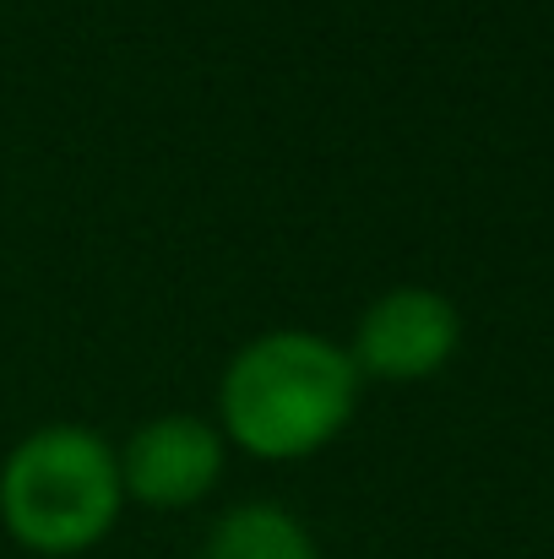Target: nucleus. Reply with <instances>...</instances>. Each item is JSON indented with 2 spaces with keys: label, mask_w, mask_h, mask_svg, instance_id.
<instances>
[{
  "label": "nucleus",
  "mask_w": 554,
  "mask_h": 559,
  "mask_svg": "<svg viewBox=\"0 0 554 559\" xmlns=\"http://www.w3.org/2000/svg\"><path fill=\"white\" fill-rule=\"evenodd\" d=\"M359 402L354 359L316 332H267L245 343L217 385L223 429L261 462H294L343 435Z\"/></svg>",
  "instance_id": "obj_1"
},
{
  "label": "nucleus",
  "mask_w": 554,
  "mask_h": 559,
  "mask_svg": "<svg viewBox=\"0 0 554 559\" xmlns=\"http://www.w3.org/2000/svg\"><path fill=\"white\" fill-rule=\"evenodd\" d=\"M126 506L120 456L82 424H49L27 435L0 467V522L33 555L93 549Z\"/></svg>",
  "instance_id": "obj_2"
},
{
  "label": "nucleus",
  "mask_w": 554,
  "mask_h": 559,
  "mask_svg": "<svg viewBox=\"0 0 554 559\" xmlns=\"http://www.w3.org/2000/svg\"><path fill=\"white\" fill-rule=\"evenodd\" d=\"M462 343V316L435 288H391L359 316L354 370L375 380H424L446 370Z\"/></svg>",
  "instance_id": "obj_3"
},
{
  "label": "nucleus",
  "mask_w": 554,
  "mask_h": 559,
  "mask_svg": "<svg viewBox=\"0 0 554 559\" xmlns=\"http://www.w3.org/2000/svg\"><path fill=\"white\" fill-rule=\"evenodd\" d=\"M223 473V435L190 413H164L142 424L120 456V484L153 511L196 506Z\"/></svg>",
  "instance_id": "obj_4"
},
{
  "label": "nucleus",
  "mask_w": 554,
  "mask_h": 559,
  "mask_svg": "<svg viewBox=\"0 0 554 559\" xmlns=\"http://www.w3.org/2000/svg\"><path fill=\"white\" fill-rule=\"evenodd\" d=\"M201 559H321L305 522L283 506H234L207 533Z\"/></svg>",
  "instance_id": "obj_5"
}]
</instances>
